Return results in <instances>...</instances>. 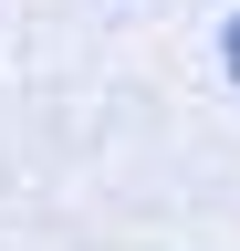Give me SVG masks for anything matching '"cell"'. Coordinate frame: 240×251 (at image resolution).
I'll return each instance as SVG.
<instances>
[{
	"mask_svg": "<svg viewBox=\"0 0 240 251\" xmlns=\"http://www.w3.org/2000/svg\"><path fill=\"white\" fill-rule=\"evenodd\" d=\"M219 74H230V84H240V11H230V21H219Z\"/></svg>",
	"mask_w": 240,
	"mask_h": 251,
	"instance_id": "cell-1",
	"label": "cell"
}]
</instances>
